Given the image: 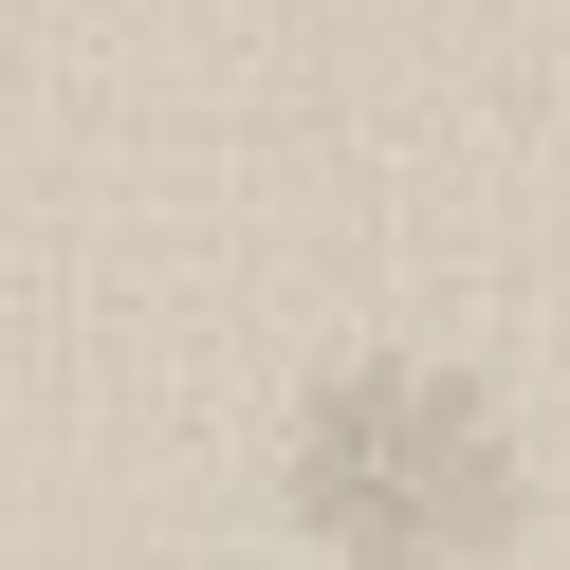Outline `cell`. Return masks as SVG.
Returning a JSON list of instances; mask_svg holds the SVG:
<instances>
[{"label": "cell", "mask_w": 570, "mask_h": 570, "mask_svg": "<svg viewBox=\"0 0 570 570\" xmlns=\"http://www.w3.org/2000/svg\"><path fill=\"white\" fill-rule=\"evenodd\" d=\"M276 497H295L313 552L350 570H442V552H515V442H497L479 386L442 368H332L276 442Z\"/></svg>", "instance_id": "obj_1"}]
</instances>
